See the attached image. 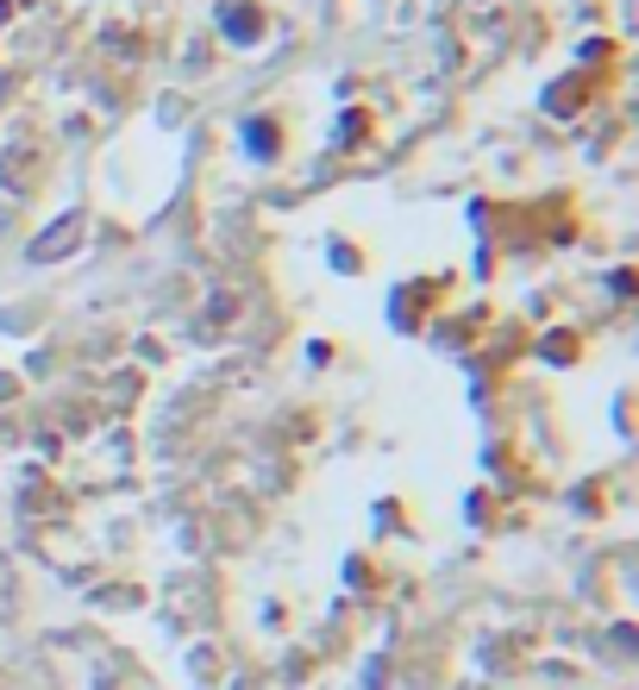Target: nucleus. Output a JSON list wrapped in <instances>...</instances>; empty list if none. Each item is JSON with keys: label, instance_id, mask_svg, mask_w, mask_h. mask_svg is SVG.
Masks as SVG:
<instances>
[{"label": "nucleus", "instance_id": "f257e3e1", "mask_svg": "<svg viewBox=\"0 0 639 690\" xmlns=\"http://www.w3.org/2000/svg\"><path fill=\"white\" fill-rule=\"evenodd\" d=\"M76 232H82V220H76V214H63V220H57V232H45V239L32 245V257H57V252H70V245H76Z\"/></svg>", "mask_w": 639, "mask_h": 690}]
</instances>
